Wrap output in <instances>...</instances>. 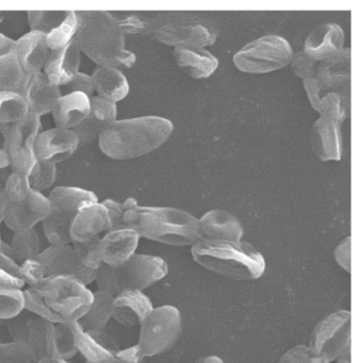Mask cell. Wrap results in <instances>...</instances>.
<instances>
[{"instance_id": "8d00e7d4", "label": "cell", "mask_w": 362, "mask_h": 363, "mask_svg": "<svg viewBox=\"0 0 362 363\" xmlns=\"http://www.w3.org/2000/svg\"><path fill=\"white\" fill-rule=\"evenodd\" d=\"M72 244L79 263L89 271H97L102 264L99 237Z\"/></svg>"}, {"instance_id": "9c48e42d", "label": "cell", "mask_w": 362, "mask_h": 363, "mask_svg": "<svg viewBox=\"0 0 362 363\" xmlns=\"http://www.w3.org/2000/svg\"><path fill=\"white\" fill-rule=\"evenodd\" d=\"M138 346L143 357L163 354L178 341L182 330L180 312L172 306L153 308L140 325Z\"/></svg>"}, {"instance_id": "be15d7a7", "label": "cell", "mask_w": 362, "mask_h": 363, "mask_svg": "<svg viewBox=\"0 0 362 363\" xmlns=\"http://www.w3.org/2000/svg\"><path fill=\"white\" fill-rule=\"evenodd\" d=\"M1 237H0V244H1Z\"/></svg>"}, {"instance_id": "3957f363", "label": "cell", "mask_w": 362, "mask_h": 363, "mask_svg": "<svg viewBox=\"0 0 362 363\" xmlns=\"http://www.w3.org/2000/svg\"><path fill=\"white\" fill-rule=\"evenodd\" d=\"M197 218L175 208L140 207L124 213V227L140 238L174 246L193 245L198 241Z\"/></svg>"}, {"instance_id": "9f6ffc18", "label": "cell", "mask_w": 362, "mask_h": 363, "mask_svg": "<svg viewBox=\"0 0 362 363\" xmlns=\"http://www.w3.org/2000/svg\"><path fill=\"white\" fill-rule=\"evenodd\" d=\"M9 206H10V201H9L8 196H6L4 186H0V224H1L4 218H6Z\"/></svg>"}, {"instance_id": "b9f144b4", "label": "cell", "mask_w": 362, "mask_h": 363, "mask_svg": "<svg viewBox=\"0 0 362 363\" xmlns=\"http://www.w3.org/2000/svg\"><path fill=\"white\" fill-rule=\"evenodd\" d=\"M23 286L16 261L0 252V286L21 290Z\"/></svg>"}, {"instance_id": "603a6c76", "label": "cell", "mask_w": 362, "mask_h": 363, "mask_svg": "<svg viewBox=\"0 0 362 363\" xmlns=\"http://www.w3.org/2000/svg\"><path fill=\"white\" fill-rule=\"evenodd\" d=\"M140 235L132 229L123 227L110 230L100 239L102 263L119 267L136 254Z\"/></svg>"}, {"instance_id": "d590c367", "label": "cell", "mask_w": 362, "mask_h": 363, "mask_svg": "<svg viewBox=\"0 0 362 363\" xmlns=\"http://www.w3.org/2000/svg\"><path fill=\"white\" fill-rule=\"evenodd\" d=\"M78 28L76 11H68L65 20L57 28L46 35V43L50 52H57L65 48L75 39Z\"/></svg>"}, {"instance_id": "ba28073f", "label": "cell", "mask_w": 362, "mask_h": 363, "mask_svg": "<svg viewBox=\"0 0 362 363\" xmlns=\"http://www.w3.org/2000/svg\"><path fill=\"white\" fill-rule=\"evenodd\" d=\"M293 55L287 40L266 35L241 48L234 56V63L243 73L266 74L287 67Z\"/></svg>"}, {"instance_id": "4dcf8cb0", "label": "cell", "mask_w": 362, "mask_h": 363, "mask_svg": "<svg viewBox=\"0 0 362 363\" xmlns=\"http://www.w3.org/2000/svg\"><path fill=\"white\" fill-rule=\"evenodd\" d=\"M113 299L114 297L102 291L93 293V301L89 311L79 320L85 331L92 335L104 333L106 324L112 318Z\"/></svg>"}, {"instance_id": "91938a15", "label": "cell", "mask_w": 362, "mask_h": 363, "mask_svg": "<svg viewBox=\"0 0 362 363\" xmlns=\"http://www.w3.org/2000/svg\"><path fill=\"white\" fill-rule=\"evenodd\" d=\"M35 363H68L67 361L63 359L55 358V357H47V358L40 359Z\"/></svg>"}, {"instance_id": "f546056e", "label": "cell", "mask_w": 362, "mask_h": 363, "mask_svg": "<svg viewBox=\"0 0 362 363\" xmlns=\"http://www.w3.org/2000/svg\"><path fill=\"white\" fill-rule=\"evenodd\" d=\"M97 96L116 103L129 93V84L124 74L116 67H98L92 75Z\"/></svg>"}, {"instance_id": "60d3db41", "label": "cell", "mask_w": 362, "mask_h": 363, "mask_svg": "<svg viewBox=\"0 0 362 363\" xmlns=\"http://www.w3.org/2000/svg\"><path fill=\"white\" fill-rule=\"evenodd\" d=\"M75 346L74 335L70 329V323L55 324V339H53V357L55 358L68 359L77 354Z\"/></svg>"}, {"instance_id": "2e32d148", "label": "cell", "mask_w": 362, "mask_h": 363, "mask_svg": "<svg viewBox=\"0 0 362 363\" xmlns=\"http://www.w3.org/2000/svg\"><path fill=\"white\" fill-rule=\"evenodd\" d=\"M341 121L329 114H319L311 129V146L321 161H339L342 156Z\"/></svg>"}, {"instance_id": "6125c7cd", "label": "cell", "mask_w": 362, "mask_h": 363, "mask_svg": "<svg viewBox=\"0 0 362 363\" xmlns=\"http://www.w3.org/2000/svg\"><path fill=\"white\" fill-rule=\"evenodd\" d=\"M308 363H330V362H329V361L327 360V359L325 358V357L314 356V354H313V356L311 357L310 360H309Z\"/></svg>"}, {"instance_id": "6da1fadb", "label": "cell", "mask_w": 362, "mask_h": 363, "mask_svg": "<svg viewBox=\"0 0 362 363\" xmlns=\"http://www.w3.org/2000/svg\"><path fill=\"white\" fill-rule=\"evenodd\" d=\"M75 42L80 52L98 67L127 69L136 63V55L125 50V35L119 20L106 11H79Z\"/></svg>"}, {"instance_id": "e7e4bbea", "label": "cell", "mask_w": 362, "mask_h": 363, "mask_svg": "<svg viewBox=\"0 0 362 363\" xmlns=\"http://www.w3.org/2000/svg\"><path fill=\"white\" fill-rule=\"evenodd\" d=\"M0 345H1V341H0Z\"/></svg>"}, {"instance_id": "c3c4849f", "label": "cell", "mask_w": 362, "mask_h": 363, "mask_svg": "<svg viewBox=\"0 0 362 363\" xmlns=\"http://www.w3.org/2000/svg\"><path fill=\"white\" fill-rule=\"evenodd\" d=\"M70 93L79 92L82 94L87 95L91 99L92 95L95 92L94 89L93 78L92 76L87 75V74L80 73L77 74L76 77L72 80L70 84L65 86ZM68 94V93H67Z\"/></svg>"}, {"instance_id": "f5cc1de1", "label": "cell", "mask_w": 362, "mask_h": 363, "mask_svg": "<svg viewBox=\"0 0 362 363\" xmlns=\"http://www.w3.org/2000/svg\"><path fill=\"white\" fill-rule=\"evenodd\" d=\"M334 258L340 267L351 273V237H346L336 246Z\"/></svg>"}, {"instance_id": "d4e9b609", "label": "cell", "mask_w": 362, "mask_h": 363, "mask_svg": "<svg viewBox=\"0 0 362 363\" xmlns=\"http://www.w3.org/2000/svg\"><path fill=\"white\" fill-rule=\"evenodd\" d=\"M108 211L102 203L87 206L77 214L70 227V241L80 243L97 238L100 233L110 231Z\"/></svg>"}, {"instance_id": "4316f807", "label": "cell", "mask_w": 362, "mask_h": 363, "mask_svg": "<svg viewBox=\"0 0 362 363\" xmlns=\"http://www.w3.org/2000/svg\"><path fill=\"white\" fill-rule=\"evenodd\" d=\"M150 299L141 291L127 290L113 299L112 318L125 326H136L153 311Z\"/></svg>"}, {"instance_id": "94428289", "label": "cell", "mask_w": 362, "mask_h": 363, "mask_svg": "<svg viewBox=\"0 0 362 363\" xmlns=\"http://www.w3.org/2000/svg\"><path fill=\"white\" fill-rule=\"evenodd\" d=\"M99 363H128L126 362L125 360H123V359L119 358V357H117L116 354H113V356H111L110 358L106 359V360L102 361V362Z\"/></svg>"}, {"instance_id": "7dc6e473", "label": "cell", "mask_w": 362, "mask_h": 363, "mask_svg": "<svg viewBox=\"0 0 362 363\" xmlns=\"http://www.w3.org/2000/svg\"><path fill=\"white\" fill-rule=\"evenodd\" d=\"M290 65H291L293 73L300 79L305 80L312 77L317 63L308 58L304 52H298L297 54L293 55Z\"/></svg>"}, {"instance_id": "f1b7e54d", "label": "cell", "mask_w": 362, "mask_h": 363, "mask_svg": "<svg viewBox=\"0 0 362 363\" xmlns=\"http://www.w3.org/2000/svg\"><path fill=\"white\" fill-rule=\"evenodd\" d=\"M174 57L178 67L195 79L208 78L219 67L217 59L208 50L197 46H177Z\"/></svg>"}, {"instance_id": "44dd1931", "label": "cell", "mask_w": 362, "mask_h": 363, "mask_svg": "<svg viewBox=\"0 0 362 363\" xmlns=\"http://www.w3.org/2000/svg\"><path fill=\"white\" fill-rule=\"evenodd\" d=\"M151 37L170 46H197L204 48L216 41V33L202 25L165 24L151 31Z\"/></svg>"}, {"instance_id": "681fc988", "label": "cell", "mask_w": 362, "mask_h": 363, "mask_svg": "<svg viewBox=\"0 0 362 363\" xmlns=\"http://www.w3.org/2000/svg\"><path fill=\"white\" fill-rule=\"evenodd\" d=\"M312 356L310 348L302 344L285 352L279 359L278 363H308Z\"/></svg>"}, {"instance_id": "11a10c76", "label": "cell", "mask_w": 362, "mask_h": 363, "mask_svg": "<svg viewBox=\"0 0 362 363\" xmlns=\"http://www.w3.org/2000/svg\"><path fill=\"white\" fill-rule=\"evenodd\" d=\"M15 46H16V41H13L10 38L0 33V58L15 52Z\"/></svg>"}, {"instance_id": "30bf717a", "label": "cell", "mask_w": 362, "mask_h": 363, "mask_svg": "<svg viewBox=\"0 0 362 363\" xmlns=\"http://www.w3.org/2000/svg\"><path fill=\"white\" fill-rule=\"evenodd\" d=\"M307 96L313 109L330 93L349 99L351 86V50L345 48L338 58L328 62L317 63L312 77L302 80Z\"/></svg>"}, {"instance_id": "03108f58", "label": "cell", "mask_w": 362, "mask_h": 363, "mask_svg": "<svg viewBox=\"0 0 362 363\" xmlns=\"http://www.w3.org/2000/svg\"><path fill=\"white\" fill-rule=\"evenodd\" d=\"M85 363H87V362H85Z\"/></svg>"}, {"instance_id": "e575fe53", "label": "cell", "mask_w": 362, "mask_h": 363, "mask_svg": "<svg viewBox=\"0 0 362 363\" xmlns=\"http://www.w3.org/2000/svg\"><path fill=\"white\" fill-rule=\"evenodd\" d=\"M11 247L16 262L35 259L40 252V237L34 229L14 233Z\"/></svg>"}, {"instance_id": "bcb514c9", "label": "cell", "mask_w": 362, "mask_h": 363, "mask_svg": "<svg viewBox=\"0 0 362 363\" xmlns=\"http://www.w3.org/2000/svg\"><path fill=\"white\" fill-rule=\"evenodd\" d=\"M19 275L25 284L29 286H35L46 278L44 267L36 258L23 261L19 265Z\"/></svg>"}, {"instance_id": "f907efd6", "label": "cell", "mask_w": 362, "mask_h": 363, "mask_svg": "<svg viewBox=\"0 0 362 363\" xmlns=\"http://www.w3.org/2000/svg\"><path fill=\"white\" fill-rule=\"evenodd\" d=\"M102 205L108 211L109 218H110V230H116V229L123 228L124 211L123 203H117L112 199H106L102 201Z\"/></svg>"}, {"instance_id": "5b68a950", "label": "cell", "mask_w": 362, "mask_h": 363, "mask_svg": "<svg viewBox=\"0 0 362 363\" xmlns=\"http://www.w3.org/2000/svg\"><path fill=\"white\" fill-rule=\"evenodd\" d=\"M168 273V264L160 257L134 254L119 267L102 263L96 273L95 281L99 291L115 297L127 290L142 292L163 279Z\"/></svg>"}, {"instance_id": "ac0fdd59", "label": "cell", "mask_w": 362, "mask_h": 363, "mask_svg": "<svg viewBox=\"0 0 362 363\" xmlns=\"http://www.w3.org/2000/svg\"><path fill=\"white\" fill-rule=\"evenodd\" d=\"M78 147V138L74 131L55 127L38 135L34 152L38 160L57 164L70 158Z\"/></svg>"}, {"instance_id": "7bdbcfd3", "label": "cell", "mask_w": 362, "mask_h": 363, "mask_svg": "<svg viewBox=\"0 0 362 363\" xmlns=\"http://www.w3.org/2000/svg\"><path fill=\"white\" fill-rule=\"evenodd\" d=\"M23 301H25V310L32 312V313L35 314L38 318L48 320V322L53 323V324H64L61 318L55 315V314L51 311L50 308L46 305V303H45L42 297L38 296V294H35V293L30 290V289L23 291Z\"/></svg>"}, {"instance_id": "7c38bea8", "label": "cell", "mask_w": 362, "mask_h": 363, "mask_svg": "<svg viewBox=\"0 0 362 363\" xmlns=\"http://www.w3.org/2000/svg\"><path fill=\"white\" fill-rule=\"evenodd\" d=\"M40 116L29 112L21 122L11 125L10 167L15 173L29 175L36 162L35 148L36 138L40 135Z\"/></svg>"}, {"instance_id": "1f68e13d", "label": "cell", "mask_w": 362, "mask_h": 363, "mask_svg": "<svg viewBox=\"0 0 362 363\" xmlns=\"http://www.w3.org/2000/svg\"><path fill=\"white\" fill-rule=\"evenodd\" d=\"M70 326L74 335L77 352L84 357L87 363H99L115 354L104 347L94 335L85 331L80 323L72 322L70 323Z\"/></svg>"}, {"instance_id": "5bb4252c", "label": "cell", "mask_w": 362, "mask_h": 363, "mask_svg": "<svg viewBox=\"0 0 362 363\" xmlns=\"http://www.w3.org/2000/svg\"><path fill=\"white\" fill-rule=\"evenodd\" d=\"M55 327V324L38 316L29 318L23 325H13V341L25 344L33 362H38L40 359L53 357Z\"/></svg>"}, {"instance_id": "e0dca14e", "label": "cell", "mask_w": 362, "mask_h": 363, "mask_svg": "<svg viewBox=\"0 0 362 363\" xmlns=\"http://www.w3.org/2000/svg\"><path fill=\"white\" fill-rule=\"evenodd\" d=\"M343 43V29L339 25L329 23L317 27L308 35L302 52L314 62H328L340 56Z\"/></svg>"}, {"instance_id": "52a82bcc", "label": "cell", "mask_w": 362, "mask_h": 363, "mask_svg": "<svg viewBox=\"0 0 362 363\" xmlns=\"http://www.w3.org/2000/svg\"><path fill=\"white\" fill-rule=\"evenodd\" d=\"M48 201L50 211L43 220V230L51 246L70 245V227L77 214L87 206L98 203L93 192L74 186L53 189Z\"/></svg>"}, {"instance_id": "f6af8a7d", "label": "cell", "mask_w": 362, "mask_h": 363, "mask_svg": "<svg viewBox=\"0 0 362 363\" xmlns=\"http://www.w3.org/2000/svg\"><path fill=\"white\" fill-rule=\"evenodd\" d=\"M0 363H34L27 346L21 342L0 345Z\"/></svg>"}, {"instance_id": "4fadbf2b", "label": "cell", "mask_w": 362, "mask_h": 363, "mask_svg": "<svg viewBox=\"0 0 362 363\" xmlns=\"http://www.w3.org/2000/svg\"><path fill=\"white\" fill-rule=\"evenodd\" d=\"M44 267L46 277L72 276L84 286L95 281L97 271H89L79 263L70 245L50 246L36 257Z\"/></svg>"}, {"instance_id": "74e56055", "label": "cell", "mask_w": 362, "mask_h": 363, "mask_svg": "<svg viewBox=\"0 0 362 363\" xmlns=\"http://www.w3.org/2000/svg\"><path fill=\"white\" fill-rule=\"evenodd\" d=\"M68 11H28V23L31 31L48 35L65 20Z\"/></svg>"}, {"instance_id": "484cf974", "label": "cell", "mask_w": 362, "mask_h": 363, "mask_svg": "<svg viewBox=\"0 0 362 363\" xmlns=\"http://www.w3.org/2000/svg\"><path fill=\"white\" fill-rule=\"evenodd\" d=\"M50 50L46 43V35L30 31L17 40L15 54L19 65L26 75L40 73L50 56Z\"/></svg>"}, {"instance_id": "f35d334b", "label": "cell", "mask_w": 362, "mask_h": 363, "mask_svg": "<svg viewBox=\"0 0 362 363\" xmlns=\"http://www.w3.org/2000/svg\"><path fill=\"white\" fill-rule=\"evenodd\" d=\"M55 177H57V164L48 161L38 160V159L28 175L30 186L32 190L38 192L50 188L55 184Z\"/></svg>"}, {"instance_id": "cb8c5ba5", "label": "cell", "mask_w": 362, "mask_h": 363, "mask_svg": "<svg viewBox=\"0 0 362 363\" xmlns=\"http://www.w3.org/2000/svg\"><path fill=\"white\" fill-rule=\"evenodd\" d=\"M81 52L75 40L65 48L51 52L44 67V75L53 86H67L79 73Z\"/></svg>"}, {"instance_id": "ee69618b", "label": "cell", "mask_w": 362, "mask_h": 363, "mask_svg": "<svg viewBox=\"0 0 362 363\" xmlns=\"http://www.w3.org/2000/svg\"><path fill=\"white\" fill-rule=\"evenodd\" d=\"M31 190L28 176L12 172L6 178L4 191L10 203L23 201Z\"/></svg>"}, {"instance_id": "d6986e66", "label": "cell", "mask_w": 362, "mask_h": 363, "mask_svg": "<svg viewBox=\"0 0 362 363\" xmlns=\"http://www.w3.org/2000/svg\"><path fill=\"white\" fill-rule=\"evenodd\" d=\"M89 116L76 128L72 129L78 138L79 146L91 145L100 135L116 121L115 103L100 96H92Z\"/></svg>"}, {"instance_id": "7a4b0ae2", "label": "cell", "mask_w": 362, "mask_h": 363, "mask_svg": "<svg viewBox=\"0 0 362 363\" xmlns=\"http://www.w3.org/2000/svg\"><path fill=\"white\" fill-rule=\"evenodd\" d=\"M172 130V122L160 116L115 121L100 135L98 144L102 154L113 160H131L163 145Z\"/></svg>"}, {"instance_id": "9a60e30c", "label": "cell", "mask_w": 362, "mask_h": 363, "mask_svg": "<svg viewBox=\"0 0 362 363\" xmlns=\"http://www.w3.org/2000/svg\"><path fill=\"white\" fill-rule=\"evenodd\" d=\"M49 211L48 199L31 189L23 201L10 203L4 222L14 233L31 230L38 222H43L48 216Z\"/></svg>"}, {"instance_id": "680465c9", "label": "cell", "mask_w": 362, "mask_h": 363, "mask_svg": "<svg viewBox=\"0 0 362 363\" xmlns=\"http://www.w3.org/2000/svg\"><path fill=\"white\" fill-rule=\"evenodd\" d=\"M195 363H224L223 360L216 356H208L204 358L199 359L197 362Z\"/></svg>"}, {"instance_id": "277c9868", "label": "cell", "mask_w": 362, "mask_h": 363, "mask_svg": "<svg viewBox=\"0 0 362 363\" xmlns=\"http://www.w3.org/2000/svg\"><path fill=\"white\" fill-rule=\"evenodd\" d=\"M191 252L194 261L204 269L232 279H258L265 271L262 255L245 242L198 240Z\"/></svg>"}, {"instance_id": "816d5d0a", "label": "cell", "mask_w": 362, "mask_h": 363, "mask_svg": "<svg viewBox=\"0 0 362 363\" xmlns=\"http://www.w3.org/2000/svg\"><path fill=\"white\" fill-rule=\"evenodd\" d=\"M119 25L124 35H138L144 33L148 27V23L138 16H129L124 20H119Z\"/></svg>"}, {"instance_id": "7402d4cb", "label": "cell", "mask_w": 362, "mask_h": 363, "mask_svg": "<svg viewBox=\"0 0 362 363\" xmlns=\"http://www.w3.org/2000/svg\"><path fill=\"white\" fill-rule=\"evenodd\" d=\"M19 94L25 99L29 112L38 116L53 111L57 99L62 96L59 86L50 84L42 72L26 75Z\"/></svg>"}, {"instance_id": "6f0895ef", "label": "cell", "mask_w": 362, "mask_h": 363, "mask_svg": "<svg viewBox=\"0 0 362 363\" xmlns=\"http://www.w3.org/2000/svg\"><path fill=\"white\" fill-rule=\"evenodd\" d=\"M338 363H351V346L338 357Z\"/></svg>"}, {"instance_id": "83f0119b", "label": "cell", "mask_w": 362, "mask_h": 363, "mask_svg": "<svg viewBox=\"0 0 362 363\" xmlns=\"http://www.w3.org/2000/svg\"><path fill=\"white\" fill-rule=\"evenodd\" d=\"M89 109V96L79 92L68 93L57 99L51 114L55 126L72 130L87 118Z\"/></svg>"}, {"instance_id": "8992f818", "label": "cell", "mask_w": 362, "mask_h": 363, "mask_svg": "<svg viewBox=\"0 0 362 363\" xmlns=\"http://www.w3.org/2000/svg\"><path fill=\"white\" fill-rule=\"evenodd\" d=\"M44 299L51 311L66 323L79 322L93 301V293L72 276H51L29 286Z\"/></svg>"}, {"instance_id": "ab89813d", "label": "cell", "mask_w": 362, "mask_h": 363, "mask_svg": "<svg viewBox=\"0 0 362 363\" xmlns=\"http://www.w3.org/2000/svg\"><path fill=\"white\" fill-rule=\"evenodd\" d=\"M23 310H25L23 291L0 286V320H13Z\"/></svg>"}, {"instance_id": "ffe728a7", "label": "cell", "mask_w": 362, "mask_h": 363, "mask_svg": "<svg viewBox=\"0 0 362 363\" xmlns=\"http://www.w3.org/2000/svg\"><path fill=\"white\" fill-rule=\"evenodd\" d=\"M198 240L207 241L240 242L242 224L229 212L211 210L197 220Z\"/></svg>"}, {"instance_id": "8fae6325", "label": "cell", "mask_w": 362, "mask_h": 363, "mask_svg": "<svg viewBox=\"0 0 362 363\" xmlns=\"http://www.w3.org/2000/svg\"><path fill=\"white\" fill-rule=\"evenodd\" d=\"M351 346V312H334L322 320L311 333L308 347L314 356L336 360Z\"/></svg>"}, {"instance_id": "836d02e7", "label": "cell", "mask_w": 362, "mask_h": 363, "mask_svg": "<svg viewBox=\"0 0 362 363\" xmlns=\"http://www.w3.org/2000/svg\"><path fill=\"white\" fill-rule=\"evenodd\" d=\"M25 77L15 52L0 58V93H21Z\"/></svg>"}, {"instance_id": "d6a6232c", "label": "cell", "mask_w": 362, "mask_h": 363, "mask_svg": "<svg viewBox=\"0 0 362 363\" xmlns=\"http://www.w3.org/2000/svg\"><path fill=\"white\" fill-rule=\"evenodd\" d=\"M29 114L25 99L19 93H0V124H16Z\"/></svg>"}, {"instance_id": "db71d44e", "label": "cell", "mask_w": 362, "mask_h": 363, "mask_svg": "<svg viewBox=\"0 0 362 363\" xmlns=\"http://www.w3.org/2000/svg\"><path fill=\"white\" fill-rule=\"evenodd\" d=\"M11 126L0 124V169L10 167L9 145H10Z\"/></svg>"}]
</instances>
